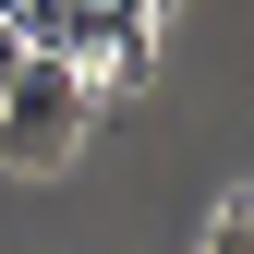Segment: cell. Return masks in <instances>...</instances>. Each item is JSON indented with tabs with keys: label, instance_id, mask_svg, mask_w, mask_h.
<instances>
[{
	"label": "cell",
	"instance_id": "obj_1",
	"mask_svg": "<svg viewBox=\"0 0 254 254\" xmlns=\"http://www.w3.org/2000/svg\"><path fill=\"white\" fill-rule=\"evenodd\" d=\"M85 133H97V85H85L61 49H24V73L0 85V170L49 182V170L85 157Z\"/></svg>",
	"mask_w": 254,
	"mask_h": 254
},
{
	"label": "cell",
	"instance_id": "obj_2",
	"mask_svg": "<svg viewBox=\"0 0 254 254\" xmlns=\"http://www.w3.org/2000/svg\"><path fill=\"white\" fill-rule=\"evenodd\" d=\"M254 242V194H218V230H206V254H242Z\"/></svg>",
	"mask_w": 254,
	"mask_h": 254
},
{
	"label": "cell",
	"instance_id": "obj_3",
	"mask_svg": "<svg viewBox=\"0 0 254 254\" xmlns=\"http://www.w3.org/2000/svg\"><path fill=\"white\" fill-rule=\"evenodd\" d=\"M121 12H157V0H121Z\"/></svg>",
	"mask_w": 254,
	"mask_h": 254
}]
</instances>
